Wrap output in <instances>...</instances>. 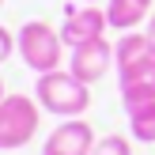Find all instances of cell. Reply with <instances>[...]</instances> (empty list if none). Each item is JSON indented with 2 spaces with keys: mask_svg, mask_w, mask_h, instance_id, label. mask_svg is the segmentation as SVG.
<instances>
[{
  "mask_svg": "<svg viewBox=\"0 0 155 155\" xmlns=\"http://www.w3.org/2000/svg\"><path fill=\"white\" fill-rule=\"evenodd\" d=\"M91 83H83L80 76L64 72V68H53V72H42L34 83V98L42 110L57 114V117H80L91 106Z\"/></svg>",
  "mask_w": 155,
  "mask_h": 155,
  "instance_id": "obj_1",
  "label": "cell"
},
{
  "mask_svg": "<svg viewBox=\"0 0 155 155\" xmlns=\"http://www.w3.org/2000/svg\"><path fill=\"white\" fill-rule=\"evenodd\" d=\"M15 49H19V61L30 68V72L42 76V72L61 68V61H64V38H61V30H53L49 23L30 19V23L19 27Z\"/></svg>",
  "mask_w": 155,
  "mask_h": 155,
  "instance_id": "obj_2",
  "label": "cell"
},
{
  "mask_svg": "<svg viewBox=\"0 0 155 155\" xmlns=\"http://www.w3.org/2000/svg\"><path fill=\"white\" fill-rule=\"evenodd\" d=\"M42 125V106L30 95H4L0 102V151H15L30 144Z\"/></svg>",
  "mask_w": 155,
  "mask_h": 155,
  "instance_id": "obj_3",
  "label": "cell"
},
{
  "mask_svg": "<svg viewBox=\"0 0 155 155\" xmlns=\"http://www.w3.org/2000/svg\"><path fill=\"white\" fill-rule=\"evenodd\" d=\"M95 148V129L83 117H64L42 144V155H91Z\"/></svg>",
  "mask_w": 155,
  "mask_h": 155,
  "instance_id": "obj_4",
  "label": "cell"
},
{
  "mask_svg": "<svg viewBox=\"0 0 155 155\" xmlns=\"http://www.w3.org/2000/svg\"><path fill=\"white\" fill-rule=\"evenodd\" d=\"M110 64H114V45L106 42V38H95V42L76 45V49H72V64H68V72L80 76L83 83H95V80H102V76L110 72Z\"/></svg>",
  "mask_w": 155,
  "mask_h": 155,
  "instance_id": "obj_5",
  "label": "cell"
},
{
  "mask_svg": "<svg viewBox=\"0 0 155 155\" xmlns=\"http://www.w3.org/2000/svg\"><path fill=\"white\" fill-rule=\"evenodd\" d=\"M106 27H110V19H106V8H83V12H72L64 19V27H61V38H64V45H87L95 42V38H106Z\"/></svg>",
  "mask_w": 155,
  "mask_h": 155,
  "instance_id": "obj_6",
  "label": "cell"
},
{
  "mask_svg": "<svg viewBox=\"0 0 155 155\" xmlns=\"http://www.w3.org/2000/svg\"><path fill=\"white\" fill-rule=\"evenodd\" d=\"M117 87H121V102L125 106H136V102H151L155 98V53L133 64L129 72L117 76Z\"/></svg>",
  "mask_w": 155,
  "mask_h": 155,
  "instance_id": "obj_7",
  "label": "cell"
},
{
  "mask_svg": "<svg viewBox=\"0 0 155 155\" xmlns=\"http://www.w3.org/2000/svg\"><path fill=\"white\" fill-rule=\"evenodd\" d=\"M151 12H155L151 0H110V4H106V19H110V27L121 30V34H125V30H136Z\"/></svg>",
  "mask_w": 155,
  "mask_h": 155,
  "instance_id": "obj_8",
  "label": "cell"
},
{
  "mask_svg": "<svg viewBox=\"0 0 155 155\" xmlns=\"http://www.w3.org/2000/svg\"><path fill=\"white\" fill-rule=\"evenodd\" d=\"M148 53H151L148 34H140V30H125V34H121V42L114 45V68H117V76L129 72L133 64H140Z\"/></svg>",
  "mask_w": 155,
  "mask_h": 155,
  "instance_id": "obj_9",
  "label": "cell"
},
{
  "mask_svg": "<svg viewBox=\"0 0 155 155\" xmlns=\"http://www.w3.org/2000/svg\"><path fill=\"white\" fill-rule=\"evenodd\" d=\"M125 110H129V133H133L140 144H155V98L151 102L125 106Z\"/></svg>",
  "mask_w": 155,
  "mask_h": 155,
  "instance_id": "obj_10",
  "label": "cell"
},
{
  "mask_svg": "<svg viewBox=\"0 0 155 155\" xmlns=\"http://www.w3.org/2000/svg\"><path fill=\"white\" fill-rule=\"evenodd\" d=\"M91 155H133V144H129V136H102V140H95V148Z\"/></svg>",
  "mask_w": 155,
  "mask_h": 155,
  "instance_id": "obj_11",
  "label": "cell"
},
{
  "mask_svg": "<svg viewBox=\"0 0 155 155\" xmlns=\"http://www.w3.org/2000/svg\"><path fill=\"white\" fill-rule=\"evenodd\" d=\"M12 53H15V34H12L8 27H0V64H4Z\"/></svg>",
  "mask_w": 155,
  "mask_h": 155,
  "instance_id": "obj_12",
  "label": "cell"
},
{
  "mask_svg": "<svg viewBox=\"0 0 155 155\" xmlns=\"http://www.w3.org/2000/svg\"><path fill=\"white\" fill-rule=\"evenodd\" d=\"M144 34H148V42H151V45H155V12H151V15H148V30H144Z\"/></svg>",
  "mask_w": 155,
  "mask_h": 155,
  "instance_id": "obj_13",
  "label": "cell"
},
{
  "mask_svg": "<svg viewBox=\"0 0 155 155\" xmlns=\"http://www.w3.org/2000/svg\"><path fill=\"white\" fill-rule=\"evenodd\" d=\"M4 95H8V91H4V80H0V102H4Z\"/></svg>",
  "mask_w": 155,
  "mask_h": 155,
  "instance_id": "obj_14",
  "label": "cell"
},
{
  "mask_svg": "<svg viewBox=\"0 0 155 155\" xmlns=\"http://www.w3.org/2000/svg\"><path fill=\"white\" fill-rule=\"evenodd\" d=\"M0 8H4V0H0Z\"/></svg>",
  "mask_w": 155,
  "mask_h": 155,
  "instance_id": "obj_15",
  "label": "cell"
},
{
  "mask_svg": "<svg viewBox=\"0 0 155 155\" xmlns=\"http://www.w3.org/2000/svg\"><path fill=\"white\" fill-rule=\"evenodd\" d=\"M151 53H155V45H151Z\"/></svg>",
  "mask_w": 155,
  "mask_h": 155,
  "instance_id": "obj_16",
  "label": "cell"
}]
</instances>
